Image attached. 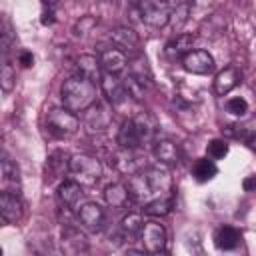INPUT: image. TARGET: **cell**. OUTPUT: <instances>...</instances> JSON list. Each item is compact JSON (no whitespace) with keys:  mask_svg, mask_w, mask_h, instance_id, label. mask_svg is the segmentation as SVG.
Segmentation results:
<instances>
[{"mask_svg":"<svg viewBox=\"0 0 256 256\" xmlns=\"http://www.w3.org/2000/svg\"><path fill=\"white\" fill-rule=\"evenodd\" d=\"M68 172L72 174V178L76 182H80L82 186H94L98 184V180L102 178V164L96 156L90 154H76L70 158L68 164Z\"/></svg>","mask_w":256,"mask_h":256,"instance_id":"cell-2","label":"cell"},{"mask_svg":"<svg viewBox=\"0 0 256 256\" xmlns=\"http://www.w3.org/2000/svg\"><path fill=\"white\" fill-rule=\"evenodd\" d=\"M250 144H252V148H254V150H256V136H254V140H252V142H250Z\"/></svg>","mask_w":256,"mask_h":256,"instance_id":"cell-41","label":"cell"},{"mask_svg":"<svg viewBox=\"0 0 256 256\" xmlns=\"http://www.w3.org/2000/svg\"><path fill=\"white\" fill-rule=\"evenodd\" d=\"M100 66L104 72L108 74H122L126 68H128V56L122 48L118 46H110V48H104L100 52Z\"/></svg>","mask_w":256,"mask_h":256,"instance_id":"cell-11","label":"cell"},{"mask_svg":"<svg viewBox=\"0 0 256 256\" xmlns=\"http://www.w3.org/2000/svg\"><path fill=\"white\" fill-rule=\"evenodd\" d=\"M96 96H98L96 82L82 78L78 74L64 80L62 88H60L62 106L72 110V112H86L90 106L96 104Z\"/></svg>","mask_w":256,"mask_h":256,"instance_id":"cell-1","label":"cell"},{"mask_svg":"<svg viewBox=\"0 0 256 256\" xmlns=\"http://www.w3.org/2000/svg\"><path fill=\"white\" fill-rule=\"evenodd\" d=\"M42 2H44L46 6H50V8H54V6L58 4V0H42Z\"/></svg>","mask_w":256,"mask_h":256,"instance_id":"cell-40","label":"cell"},{"mask_svg":"<svg viewBox=\"0 0 256 256\" xmlns=\"http://www.w3.org/2000/svg\"><path fill=\"white\" fill-rule=\"evenodd\" d=\"M110 40H112L118 48H122V50H134V48H138V42H140L138 34H136L132 28H128V26H118V28H114V30L110 32Z\"/></svg>","mask_w":256,"mask_h":256,"instance_id":"cell-23","label":"cell"},{"mask_svg":"<svg viewBox=\"0 0 256 256\" xmlns=\"http://www.w3.org/2000/svg\"><path fill=\"white\" fill-rule=\"evenodd\" d=\"M238 82H240V72H238V68L226 66V68H222V70L216 74V78H214V92H216L218 96H226L230 90H234V88L238 86Z\"/></svg>","mask_w":256,"mask_h":256,"instance_id":"cell-18","label":"cell"},{"mask_svg":"<svg viewBox=\"0 0 256 256\" xmlns=\"http://www.w3.org/2000/svg\"><path fill=\"white\" fill-rule=\"evenodd\" d=\"M128 74L136 76L138 80H142L146 86L152 84V72L148 68V62L144 56H136V58H128Z\"/></svg>","mask_w":256,"mask_h":256,"instance_id":"cell-28","label":"cell"},{"mask_svg":"<svg viewBox=\"0 0 256 256\" xmlns=\"http://www.w3.org/2000/svg\"><path fill=\"white\" fill-rule=\"evenodd\" d=\"M226 112L232 114V116H246V112H248V102H246L244 98H240V96L230 98V100L226 102Z\"/></svg>","mask_w":256,"mask_h":256,"instance_id":"cell-34","label":"cell"},{"mask_svg":"<svg viewBox=\"0 0 256 256\" xmlns=\"http://www.w3.org/2000/svg\"><path fill=\"white\" fill-rule=\"evenodd\" d=\"M132 122L136 126V132L140 136L142 146L156 142V138H158V120L150 112H138L136 116H132Z\"/></svg>","mask_w":256,"mask_h":256,"instance_id":"cell-12","label":"cell"},{"mask_svg":"<svg viewBox=\"0 0 256 256\" xmlns=\"http://www.w3.org/2000/svg\"><path fill=\"white\" fill-rule=\"evenodd\" d=\"M216 174H218V168H216L214 160L200 158V160H196L194 166H192V176H194L198 182H208V180H212Z\"/></svg>","mask_w":256,"mask_h":256,"instance_id":"cell-29","label":"cell"},{"mask_svg":"<svg viewBox=\"0 0 256 256\" xmlns=\"http://www.w3.org/2000/svg\"><path fill=\"white\" fill-rule=\"evenodd\" d=\"M0 216L6 224H18L24 216V206L16 192L4 190L0 194Z\"/></svg>","mask_w":256,"mask_h":256,"instance_id":"cell-10","label":"cell"},{"mask_svg":"<svg viewBox=\"0 0 256 256\" xmlns=\"http://www.w3.org/2000/svg\"><path fill=\"white\" fill-rule=\"evenodd\" d=\"M154 158L160 162V164H166V166H176L180 162V150L178 146L168 140V138H156L154 142Z\"/></svg>","mask_w":256,"mask_h":256,"instance_id":"cell-15","label":"cell"},{"mask_svg":"<svg viewBox=\"0 0 256 256\" xmlns=\"http://www.w3.org/2000/svg\"><path fill=\"white\" fill-rule=\"evenodd\" d=\"M182 66L186 72L190 74H210L214 70V58L210 52L206 50H190L184 58H182Z\"/></svg>","mask_w":256,"mask_h":256,"instance_id":"cell-9","label":"cell"},{"mask_svg":"<svg viewBox=\"0 0 256 256\" xmlns=\"http://www.w3.org/2000/svg\"><path fill=\"white\" fill-rule=\"evenodd\" d=\"M228 134H232L234 138L252 142L254 136H256V116H246V118L238 120L236 124H232L228 128Z\"/></svg>","mask_w":256,"mask_h":256,"instance_id":"cell-25","label":"cell"},{"mask_svg":"<svg viewBox=\"0 0 256 256\" xmlns=\"http://www.w3.org/2000/svg\"><path fill=\"white\" fill-rule=\"evenodd\" d=\"M2 184H4V190H10V192H16L20 186V170L16 162H12L8 156H4L2 160Z\"/></svg>","mask_w":256,"mask_h":256,"instance_id":"cell-26","label":"cell"},{"mask_svg":"<svg viewBox=\"0 0 256 256\" xmlns=\"http://www.w3.org/2000/svg\"><path fill=\"white\" fill-rule=\"evenodd\" d=\"M14 82H16V70L12 68L10 60L4 58L2 72H0V84H2V90H4V92H10V90L14 88Z\"/></svg>","mask_w":256,"mask_h":256,"instance_id":"cell-31","label":"cell"},{"mask_svg":"<svg viewBox=\"0 0 256 256\" xmlns=\"http://www.w3.org/2000/svg\"><path fill=\"white\" fill-rule=\"evenodd\" d=\"M208 156L212 158V160H222L226 154H228V144H226V140H222V138H214V140H210L208 142Z\"/></svg>","mask_w":256,"mask_h":256,"instance_id":"cell-33","label":"cell"},{"mask_svg":"<svg viewBox=\"0 0 256 256\" xmlns=\"http://www.w3.org/2000/svg\"><path fill=\"white\" fill-rule=\"evenodd\" d=\"M150 190L154 196H162V194H170V188H172V176L168 172V166L166 164H156V166H148L146 170H142Z\"/></svg>","mask_w":256,"mask_h":256,"instance_id":"cell-6","label":"cell"},{"mask_svg":"<svg viewBox=\"0 0 256 256\" xmlns=\"http://www.w3.org/2000/svg\"><path fill=\"white\" fill-rule=\"evenodd\" d=\"M88 250V240L80 232V228L68 224L62 230V252L64 254H82Z\"/></svg>","mask_w":256,"mask_h":256,"instance_id":"cell-13","label":"cell"},{"mask_svg":"<svg viewBox=\"0 0 256 256\" xmlns=\"http://www.w3.org/2000/svg\"><path fill=\"white\" fill-rule=\"evenodd\" d=\"M124 86H126V92L130 94L132 100H142L144 94H146V88H148L142 80H138V78L132 76V74H128V76L124 78Z\"/></svg>","mask_w":256,"mask_h":256,"instance_id":"cell-30","label":"cell"},{"mask_svg":"<svg viewBox=\"0 0 256 256\" xmlns=\"http://www.w3.org/2000/svg\"><path fill=\"white\" fill-rule=\"evenodd\" d=\"M214 4V0H190V14L192 12H204Z\"/></svg>","mask_w":256,"mask_h":256,"instance_id":"cell-35","label":"cell"},{"mask_svg":"<svg viewBox=\"0 0 256 256\" xmlns=\"http://www.w3.org/2000/svg\"><path fill=\"white\" fill-rule=\"evenodd\" d=\"M56 196H58V202L62 208H74V206H78V202L84 196L82 184L76 180H64V182H60Z\"/></svg>","mask_w":256,"mask_h":256,"instance_id":"cell-14","label":"cell"},{"mask_svg":"<svg viewBox=\"0 0 256 256\" xmlns=\"http://www.w3.org/2000/svg\"><path fill=\"white\" fill-rule=\"evenodd\" d=\"M138 16L150 28L170 24V0H138Z\"/></svg>","mask_w":256,"mask_h":256,"instance_id":"cell-4","label":"cell"},{"mask_svg":"<svg viewBox=\"0 0 256 256\" xmlns=\"http://www.w3.org/2000/svg\"><path fill=\"white\" fill-rule=\"evenodd\" d=\"M140 242H142V248L150 254H160L166 250V240H168V234H166V228L156 222V220H148L142 224V230H140Z\"/></svg>","mask_w":256,"mask_h":256,"instance_id":"cell-5","label":"cell"},{"mask_svg":"<svg viewBox=\"0 0 256 256\" xmlns=\"http://www.w3.org/2000/svg\"><path fill=\"white\" fill-rule=\"evenodd\" d=\"M142 224H144V220H142V216H140L138 212L126 214V216L120 220V236H122L124 240H130V238L140 236Z\"/></svg>","mask_w":256,"mask_h":256,"instance_id":"cell-27","label":"cell"},{"mask_svg":"<svg viewBox=\"0 0 256 256\" xmlns=\"http://www.w3.org/2000/svg\"><path fill=\"white\" fill-rule=\"evenodd\" d=\"M78 222L88 232H100L106 224V212L96 202H86L78 208Z\"/></svg>","mask_w":256,"mask_h":256,"instance_id":"cell-8","label":"cell"},{"mask_svg":"<svg viewBox=\"0 0 256 256\" xmlns=\"http://www.w3.org/2000/svg\"><path fill=\"white\" fill-rule=\"evenodd\" d=\"M90 26H94V18H90V16L82 18V20L76 24V34H86L84 30H88Z\"/></svg>","mask_w":256,"mask_h":256,"instance_id":"cell-36","label":"cell"},{"mask_svg":"<svg viewBox=\"0 0 256 256\" xmlns=\"http://www.w3.org/2000/svg\"><path fill=\"white\" fill-rule=\"evenodd\" d=\"M68 164H70V160L66 158L64 152H54V154L48 156V170H50V174H60V172L68 170Z\"/></svg>","mask_w":256,"mask_h":256,"instance_id":"cell-32","label":"cell"},{"mask_svg":"<svg viewBox=\"0 0 256 256\" xmlns=\"http://www.w3.org/2000/svg\"><path fill=\"white\" fill-rule=\"evenodd\" d=\"M46 128L56 138H68V136L78 132L80 118L76 116V112H72L64 106L62 108H52L46 114Z\"/></svg>","mask_w":256,"mask_h":256,"instance_id":"cell-3","label":"cell"},{"mask_svg":"<svg viewBox=\"0 0 256 256\" xmlns=\"http://www.w3.org/2000/svg\"><path fill=\"white\" fill-rule=\"evenodd\" d=\"M102 66H100V60L96 58V56H90V54H82L78 60H76V64H74V74H78V76H82V78H88V80H92V82H100V78H102Z\"/></svg>","mask_w":256,"mask_h":256,"instance_id":"cell-17","label":"cell"},{"mask_svg":"<svg viewBox=\"0 0 256 256\" xmlns=\"http://www.w3.org/2000/svg\"><path fill=\"white\" fill-rule=\"evenodd\" d=\"M192 44H194V36L192 34H176L164 48V54L168 60H182L190 50H192Z\"/></svg>","mask_w":256,"mask_h":256,"instance_id":"cell-19","label":"cell"},{"mask_svg":"<svg viewBox=\"0 0 256 256\" xmlns=\"http://www.w3.org/2000/svg\"><path fill=\"white\" fill-rule=\"evenodd\" d=\"M116 140H118V146L122 150H138V148H142V142H140V136L136 132V126H134L132 118L122 122Z\"/></svg>","mask_w":256,"mask_h":256,"instance_id":"cell-20","label":"cell"},{"mask_svg":"<svg viewBox=\"0 0 256 256\" xmlns=\"http://www.w3.org/2000/svg\"><path fill=\"white\" fill-rule=\"evenodd\" d=\"M18 62H20L24 68H30V66L34 64V56H32V52L22 50V52H20V56H18Z\"/></svg>","mask_w":256,"mask_h":256,"instance_id":"cell-37","label":"cell"},{"mask_svg":"<svg viewBox=\"0 0 256 256\" xmlns=\"http://www.w3.org/2000/svg\"><path fill=\"white\" fill-rule=\"evenodd\" d=\"M104 200L110 208L114 210H120V208H126L128 202L132 200L130 196V190H128V184H122V182H114V184H108L104 188Z\"/></svg>","mask_w":256,"mask_h":256,"instance_id":"cell-16","label":"cell"},{"mask_svg":"<svg viewBox=\"0 0 256 256\" xmlns=\"http://www.w3.org/2000/svg\"><path fill=\"white\" fill-rule=\"evenodd\" d=\"M214 242L220 250H232L240 242V230L234 226H220L214 232Z\"/></svg>","mask_w":256,"mask_h":256,"instance_id":"cell-24","label":"cell"},{"mask_svg":"<svg viewBox=\"0 0 256 256\" xmlns=\"http://www.w3.org/2000/svg\"><path fill=\"white\" fill-rule=\"evenodd\" d=\"M242 188L246 192H256V176H246L242 180Z\"/></svg>","mask_w":256,"mask_h":256,"instance_id":"cell-38","label":"cell"},{"mask_svg":"<svg viewBox=\"0 0 256 256\" xmlns=\"http://www.w3.org/2000/svg\"><path fill=\"white\" fill-rule=\"evenodd\" d=\"M172 206H174L172 196H170V194H162V196H154L152 200H148V202L144 204V208H142V210H144V214H146V216L162 218V216L170 214Z\"/></svg>","mask_w":256,"mask_h":256,"instance_id":"cell-22","label":"cell"},{"mask_svg":"<svg viewBox=\"0 0 256 256\" xmlns=\"http://www.w3.org/2000/svg\"><path fill=\"white\" fill-rule=\"evenodd\" d=\"M190 16V0H170V28L180 32Z\"/></svg>","mask_w":256,"mask_h":256,"instance_id":"cell-21","label":"cell"},{"mask_svg":"<svg viewBox=\"0 0 256 256\" xmlns=\"http://www.w3.org/2000/svg\"><path fill=\"white\" fill-rule=\"evenodd\" d=\"M100 88H102L104 96L108 98V102H110L114 108L122 106V104L130 98V94L126 92L124 80H120L118 74H108V72H104L102 78H100Z\"/></svg>","mask_w":256,"mask_h":256,"instance_id":"cell-7","label":"cell"},{"mask_svg":"<svg viewBox=\"0 0 256 256\" xmlns=\"http://www.w3.org/2000/svg\"><path fill=\"white\" fill-rule=\"evenodd\" d=\"M54 22V10L48 6V10H44L42 14V24H52Z\"/></svg>","mask_w":256,"mask_h":256,"instance_id":"cell-39","label":"cell"}]
</instances>
